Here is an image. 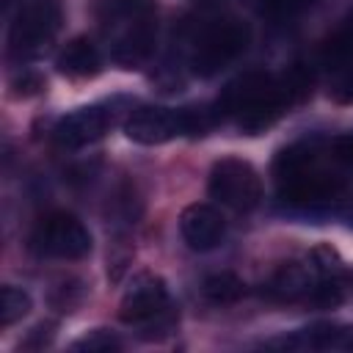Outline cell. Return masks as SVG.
Listing matches in <instances>:
<instances>
[{"instance_id": "6da1fadb", "label": "cell", "mask_w": 353, "mask_h": 353, "mask_svg": "<svg viewBox=\"0 0 353 353\" xmlns=\"http://www.w3.org/2000/svg\"><path fill=\"white\" fill-rule=\"evenodd\" d=\"M290 105L281 77L270 74V72H245L237 80H232L221 99H218V110L232 113L237 119V124L245 132H259L265 127H270L279 113Z\"/></svg>"}, {"instance_id": "7a4b0ae2", "label": "cell", "mask_w": 353, "mask_h": 353, "mask_svg": "<svg viewBox=\"0 0 353 353\" xmlns=\"http://www.w3.org/2000/svg\"><path fill=\"white\" fill-rule=\"evenodd\" d=\"M210 127V113L204 108H138L127 121L124 132L130 141L154 146L176 135H201Z\"/></svg>"}, {"instance_id": "3957f363", "label": "cell", "mask_w": 353, "mask_h": 353, "mask_svg": "<svg viewBox=\"0 0 353 353\" xmlns=\"http://www.w3.org/2000/svg\"><path fill=\"white\" fill-rule=\"evenodd\" d=\"M251 41V30L240 19H218L212 22L196 41L190 55V69L201 77H212L237 61Z\"/></svg>"}, {"instance_id": "277c9868", "label": "cell", "mask_w": 353, "mask_h": 353, "mask_svg": "<svg viewBox=\"0 0 353 353\" xmlns=\"http://www.w3.org/2000/svg\"><path fill=\"white\" fill-rule=\"evenodd\" d=\"M207 188L212 199L232 207L234 212H248L262 199V179L256 168L240 157H221L210 171Z\"/></svg>"}, {"instance_id": "5b68a950", "label": "cell", "mask_w": 353, "mask_h": 353, "mask_svg": "<svg viewBox=\"0 0 353 353\" xmlns=\"http://www.w3.org/2000/svg\"><path fill=\"white\" fill-rule=\"evenodd\" d=\"M58 28H61V6L55 0H36L25 6L11 22V33H8L11 52L19 58L41 55L52 44Z\"/></svg>"}, {"instance_id": "8992f818", "label": "cell", "mask_w": 353, "mask_h": 353, "mask_svg": "<svg viewBox=\"0 0 353 353\" xmlns=\"http://www.w3.org/2000/svg\"><path fill=\"white\" fill-rule=\"evenodd\" d=\"M30 245L33 251H39L41 256H55V259H80L91 251V234L83 226V221H77L72 212H50L44 215L33 234H30Z\"/></svg>"}, {"instance_id": "52a82bcc", "label": "cell", "mask_w": 353, "mask_h": 353, "mask_svg": "<svg viewBox=\"0 0 353 353\" xmlns=\"http://www.w3.org/2000/svg\"><path fill=\"white\" fill-rule=\"evenodd\" d=\"M168 309V290L165 281L157 273L141 270L130 279L121 303H119V317L124 323H152Z\"/></svg>"}, {"instance_id": "ba28073f", "label": "cell", "mask_w": 353, "mask_h": 353, "mask_svg": "<svg viewBox=\"0 0 353 353\" xmlns=\"http://www.w3.org/2000/svg\"><path fill=\"white\" fill-rule=\"evenodd\" d=\"M108 127H110V113L102 105H85V108H77V110L66 113L55 124L52 138L63 149H80V146H88V143L99 141Z\"/></svg>"}, {"instance_id": "9c48e42d", "label": "cell", "mask_w": 353, "mask_h": 353, "mask_svg": "<svg viewBox=\"0 0 353 353\" xmlns=\"http://www.w3.org/2000/svg\"><path fill=\"white\" fill-rule=\"evenodd\" d=\"M339 193H342V182L331 174L317 171L314 165L279 182V196L295 207H320V204L334 201Z\"/></svg>"}, {"instance_id": "30bf717a", "label": "cell", "mask_w": 353, "mask_h": 353, "mask_svg": "<svg viewBox=\"0 0 353 353\" xmlns=\"http://www.w3.org/2000/svg\"><path fill=\"white\" fill-rule=\"evenodd\" d=\"M179 232L193 251H210L223 240L226 223L210 204H190L179 215Z\"/></svg>"}, {"instance_id": "8fae6325", "label": "cell", "mask_w": 353, "mask_h": 353, "mask_svg": "<svg viewBox=\"0 0 353 353\" xmlns=\"http://www.w3.org/2000/svg\"><path fill=\"white\" fill-rule=\"evenodd\" d=\"M320 279H323V273L317 270V265L309 256V262H287V265H281L273 273V279L268 281L265 292L273 301H298V298L306 301Z\"/></svg>"}, {"instance_id": "7c38bea8", "label": "cell", "mask_w": 353, "mask_h": 353, "mask_svg": "<svg viewBox=\"0 0 353 353\" xmlns=\"http://www.w3.org/2000/svg\"><path fill=\"white\" fill-rule=\"evenodd\" d=\"M55 66L58 72H63L66 77H94L102 66V58H99V50L94 47L91 39L85 36H77L72 39L55 58Z\"/></svg>"}, {"instance_id": "4fadbf2b", "label": "cell", "mask_w": 353, "mask_h": 353, "mask_svg": "<svg viewBox=\"0 0 353 353\" xmlns=\"http://www.w3.org/2000/svg\"><path fill=\"white\" fill-rule=\"evenodd\" d=\"M320 58L325 66L331 69H342V66H353V11L342 19V25L325 39Z\"/></svg>"}, {"instance_id": "5bb4252c", "label": "cell", "mask_w": 353, "mask_h": 353, "mask_svg": "<svg viewBox=\"0 0 353 353\" xmlns=\"http://www.w3.org/2000/svg\"><path fill=\"white\" fill-rule=\"evenodd\" d=\"M201 290H204V298L212 303H234L245 295V281L229 270H221V273L207 276Z\"/></svg>"}, {"instance_id": "9a60e30c", "label": "cell", "mask_w": 353, "mask_h": 353, "mask_svg": "<svg viewBox=\"0 0 353 353\" xmlns=\"http://www.w3.org/2000/svg\"><path fill=\"white\" fill-rule=\"evenodd\" d=\"M28 312H30V295L25 290H19V287L6 284L0 290V325L8 328L17 320H22Z\"/></svg>"}, {"instance_id": "2e32d148", "label": "cell", "mask_w": 353, "mask_h": 353, "mask_svg": "<svg viewBox=\"0 0 353 353\" xmlns=\"http://www.w3.org/2000/svg\"><path fill=\"white\" fill-rule=\"evenodd\" d=\"M342 284L336 281V276H323L317 284H314V290L309 292V303L312 306H317V309H334V306H339L342 303Z\"/></svg>"}, {"instance_id": "e0dca14e", "label": "cell", "mask_w": 353, "mask_h": 353, "mask_svg": "<svg viewBox=\"0 0 353 353\" xmlns=\"http://www.w3.org/2000/svg\"><path fill=\"white\" fill-rule=\"evenodd\" d=\"M74 350H119L121 347V342L110 334V331H105V328H97V331H88L85 336H80L74 345H72Z\"/></svg>"}, {"instance_id": "ac0fdd59", "label": "cell", "mask_w": 353, "mask_h": 353, "mask_svg": "<svg viewBox=\"0 0 353 353\" xmlns=\"http://www.w3.org/2000/svg\"><path fill=\"white\" fill-rule=\"evenodd\" d=\"M312 0H262V11L270 19H292L303 8H309Z\"/></svg>"}, {"instance_id": "d6986e66", "label": "cell", "mask_w": 353, "mask_h": 353, "mask_svg": "<svg viewBox=\"0 0 353 353\" xmlns=\"http://www.w3.org/2000/svg\"><path fill=\"white\" fill-rule=\"evenodd\" d=\"M334 154L345 165H353V132H345V135L334 138Z\"/></svg>"}, {"instance_id": "ffe728a7", "label": "cell", "mask_w": 353, "mask_h": 353, "mask_svg": "<svg viewBox=\"0 0 353 353\" xmlns=\"http://www.w3.org/2000/svg\"><path fill=\"white\" fill-rule=\"evenodd\" d=\"M50 339H52V323H41V325H36L30 331L25 345L28 347H44V345H50Z\"/></svg>"}]
</instances>
